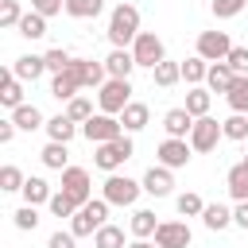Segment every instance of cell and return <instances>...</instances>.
Here are the masks:
<instances>
[{"label":"cell","mask_w":248,"mask_h":248,"mask_svg":"<svg viewBox=\"0 0 248 248\" xmlns=\"http://www.w3.org/2000/svg\"><path fill=\"white\" fill-rule=\"evenodd\" d=\"M143 190L151 194V198H167L170 190H174V174H170V167H147V174H143Z\"/></svg>","instance_id":"5bb4252c"},{"label":"cell","mask_w":248,"mask_h":248,"mask_svg":"<svg viewBox=\"0 0 248 248\" xmlns=\"http://www.w3.org/2000/svg\"><path fill=\"white\" fill-rule=\"evenodd\" d=\"M225 62L232 66V74H248V46H232Z\"/></svg>","instance_id":"f6af8a7d"},{"label":"cell","mask_w":248,"mask_h":248,"mask_svg":"<svg viewBox=\"0 0 248 248\" xmlns=\"http://www.w3.org/2000/svg\"><path fill=\"white\" fill-rule=\"evenodd\" d=\"M221 136H225V128H221V120H213V116H198L186 140H190V147H194V151H213Z\"/></svg>","instance_id":"9c48e42d"},{"label":"cell","mask_w":248,"mask_h":248,"mask_svg":"<svg viewBox=\"0 0 248 248\" xmlns=\"http://www.w3.org/2000/svg\"><path fill=\"white\" fill-rule=\"evenodd\" d=\"M12 70H16L19 81H39V78L46 74V58H43V54H19V58L12 62Z\"/></svg>","instance_id":"2e32d148"},{"label":"cell","mask_w":248,"mask_h":248,"mask_svg":"<svg viewBox=\"0 0 248 248\" xmlns=\"http://www.w3.org/2000/svg\"><path fill=\"white\" fill-rule=\"evenodd\" d=\"M43 58H46V70H50V74H62V70H66V66L74 62V58H70V50H62V46H54V50H46Z\"/></svg>","instance_id":"ee69618b"},{"label":"cell","mask_w":248,"mask_h":248,"mask_svg":"<svg viewBox=\"0 0 248 248\" xmlns=\"http://www.w3.org/2000/svg\"><path fill=\"white\" fill-rule=\"evenodd\" d=\"M62 8H66V0H31V12H39V16H46V19L58 16Z\"/></svg>","instance_id":"bcb514c9"},{"label":"cell","mask_w":248,"mask_h":248,"mask_svg":"<svg viewBox=\"0 0 248 248\" xmlns=\"http://www.w3.org/2000/svg\"><path fill=\"white\" fill-rule=\"evenodd\" d=\"M128 248H159V244H151V240H143V236H136V240H132Z\"/></svg>","instance_id":"f907efd6"},{"label":"cell","mask_w":248,"mask_h":248,"mask_svg":"<svg viewBox=\"0 0 248 248\" xmlns=\"http://www.w3.org/2000/svg\"><path fill=\"white\" fill-rule=\"evenodd\" d=\"M23 39H43L46 35V16H39V12H23V19H19V27H16Z\"/></svg>","instance_id":"d6a6232c"},{"label":"cell","mask_w":248,"mask_h":248,"mask_svg":"<svg viewBox=\"0 0 248 248\" xmlns=\"http://www.w3.org/2000/svg\"><path fill=\"white\" fill-rule=\"evenodd\" d=\"M46 248H78V236L74 232H50V240H46Z\"/></svg>","instance_id":"7dc6e473"},{"label":"cell","mask_w":248,"mask_h":248,"mask_svg":"<svg viewBox=\"0 0 248 248\" xmlns=\"http://www.w3.org/2000/svg\"><path fill=\"white\" fill-rule=\"evenodd\" d=\"M39 159H43V167H50V170H66V167H70V151H66V143H58V140H50V143L39 151Z\"/></svg>","instance_id":"4316f807"},{"label":"cell","mask_w":248,"mask_h":248,"mask_svg":"<svg viewBox=\"0 0 248 248\" xmlns=\"http://www.w3.org/2000/svg\"><path fill=\"white\" fill-rule=\"evenodd\" d=\"M140 190H143V182H136V178H128V174H108L105 178V202L108 205H136V198H140Z\"/></svg>","instance_id":"8992f818"},{"label":"cell","mask_w":248,"mask_h":248,"mask_svg":"<svg viewBox=\"0 0 248 248\" xmlns=\"http://www.w3.org/2000/svg\"><path fill=\"white\" fill-rule=\"evenodd\" d=\"M163 128H167V136H178V140H186V136H190V128H194V116L186 112V105H182V108H167V116H163Z\"/></svg>","instance_id":"d6986e66"},{"label":"cell","mask_w":248,"mask_h":248,"mask_svg":"<svg viewBox=\"0 0 248 248\" xmlns=\"http://www.w3.org/2000/svg\"><path fill=\"white\" fill-rule=\"evenodd\" d=\"M190 140H178V136H167L163 143H159V163L163 167H170V170H178V167H186L190 163Z\"/></svg>","instance_id":"7c38bea8"},{"label":"cell","mask_w":248,"mask_h":248,"mask_svg":"<svg viewBox=\"0 0 248 248\" xmlns=\"http://www.w3.org/2000/svg\"><path fill=\"white\" fill-rule=\"evenodd\" d=\"M225 186H229V194H232L236 202H248V163H244V159H240L236 167H229Z\"/></svg>","instance_id":"44dd1931"},{"label":"cell","mask_w":248,"mask_h":248,"mask_svg":"<svg viewBox=\"0 0 248 248\" xmlns=\"http://www.w3.org/2000/svg\"><path fill=\"white\" fill-rule=\"evenodd\" d=\"M151 78H155L159 89H170L174 81H182V62H167V58H163V62L151 70Z\"/></svg>","instance_id":"f1b7e54d"},{"label":"cell","mask_w":248,"mask_h":248,"mask_svg":"<svg viewBox=\"0 0 248 248\" xmlns=\"http://www.w3.org/2000/svg\"><path fill=\"white\" fill-rule=\"evenodd\" d=\"M81 136H85L89 143H108V140L124 136V124H120V116H108V112H93V116L81 124Z\"/></svg>","instance_id":"5b68a950"},{"label":"cell","mask_w":248,"mask_h":248,"mask_svg":"<svg viewBox=\"0 0 248 248\" xmlns=\"http://www.w3.org/2000/svg\"><path fill=\"white\" fill-rule=\"evenodd\" d=\"M105 8V0H66V16L74 19H97Z\"/></svg>","instance_id":"836d02e7"},{"label":"cell","mask_w":248,"mask_h":248,"mask_svg":"<svg viewBox=\"0 0 248 248\" xmlns=\"http://www.w3.org/2000/svg\"><path fill=\"white\" fill-rule=\"evenodd\" d=\"M19 19H23L19 0H4L0 4V27H19Z\"/></svg>","instance_id":"60d3db41"},{"label":"cell","mask_w":248,"mask_h":248,"mask_svg":"<svg viewBox=\"0 0 248 248\" xmlns=\"http://www.w3.org/2000/svg\"><path fill=\"white\" fill-rule=\"evenodd\" d=\"M229 50H232L229 31H202V35H198V54H202L205 62H225Z\"/></svg>","instance_id":"30bf717a"},{"label":"cell","mask_w":248,"mask_h":248,"mask_svg":"<svg viewBox=\"0 0 248 248\" xmlns=\"http://www.w3.org/2000/svg\"><path fill=\"white\" fill-rule=\"evenodd\" d=\"M74 132H78V120H70L66 112H58V116H50V120H46V136H50V140H58V143H70V140H74Z\"/></svg>","instance_id":"484cf974"},{"label":"cell","mask_w":248,"mask_h":248,"mask_svg":"<svg viewBox=\"0 0 248 248\" xmlns=\"http://www.w3.org/2000/svg\"><path fill=\"white\" fill-rule=\"evenodd\" d=\"M93 244H97V248H128V244H124V229H120V225H108V221L93 232Z\"/></svg>","instance_id":"1f68e13d"},{"label":"cell","mask_w":248,"mask_h":248,"mask_svg":"<svg viewBox=\"0 0 248 248\" xmlns=\"http://www.w3.org/2000/svg\"><path fill=\"white\" fill-rule=\"evenodd\" d=\"M23 182H27V178H23V170H19L16 163L0 167V190H4V194H12V190H23Z\"/></svg>","instance_id":"f35d334b"},{"label":"cell","mask_w":248,"mask_h":248,"mask_svg":"<svg viewBox=\"0 0 248 248\" xmlns=\"http://www.w3.org/2000/svg\"><path fill=\"white\" fill-rule=\"evenodd\" d=\"M244 163H248V155H244Z\"/></svg>","instance_id":"816d5d0a"},{"label":"cell","mask_w":248,"mask_h":248,"mask_svg":"<svg viewBox=\"0 0 248 248\" xmlns=\"http://www.w3.org/2000/svg\"><path fill=\"white\" fill-rule=\"evenodd\" d=\"M78 81H74V74L70 70H62V74H54V81H50V97H58V101H74L78 97Z\"/></svg>","instance_id":"f546056e"},{"label":"cell","mask_w":248,"mask_h":248,"mask_svg":"<svg viewBox=\"0 0 248 248\" xmlns=\"http://www.w3.org/2000/svg\"><path fill=\"white\" fill-rule=\"evenodd\" d=\"M105 70H108V78H128L136 70V54L128 46H112L108 58H105Z\"/></svg>","instance_id":"9a60e30c"},{"label":"cell","mask_w":248,"mask_h":248,"mask_svg":"<svg viewBox=\"0 0 248 248\" xmlns=\"http://www.w3.org/2000/svg\"><path fill=\"white\" fill-rule=\"evenodd\" d=\"M128 229H132V236H155V229H159V221H155V213L151 209H136L132 213V221H128Z\"/></svg>","instance_id":"4dcf8cb0"},{"label":"cell","mask_w":248,"mask_h":248,"mask_svg":"<svg viewBox=\"0 0 248 248\" xmlns=\"http://www.w3.org/2000/svg\"><path fill=\"white\" fill-rule=\"evenodd\" d=\"M244 4H248V0H213L209 8H213V16H217V19H232V16H240V12H244Z\"/></svg>","instance_id":"7bdbcfd3"},{"label":"cell","mask_w":248,"mask_h":248,"mask_svg":"<svg viewBox=\"0 0 248 248\" xmlns=\"http://www.w3.org/2000/svg\"><path fill=\"white\" fill-rule=\"evenodd\" d=\"M105 221H108V202H105V198H89V202L70 217V232H74V236H93Z\"/></svg>","instance_id":"7a4b0ae2"},{"label":"cell","mask_w":248,"mask_h":248,"mask_svg":"<svg viewBox=\"0 0 248 248\" xmlns=\"http://www.w3.org/2000/svg\"><path fill=\"white\" fill-rule=\"evenodd\" d=\"M190 240H194V232L186 221H159V229H155L159 248H190Z\"/></svg>","instance_id":"8fae6325"},{"label":"cell","mask_w":248,"mask_h":248,"mask_svg":"<svg viewBox=\"0 0 248 248\" xmlns=\"http://www.w3.org/2000/svg\"><path fill=\"white\" fill-rule=\"evenodd\" d=\"M225 101L232 112H248V74H236L232 85L225 89Z\"/></svg>","instance_id":"7402d4cb"},{"label":"cell","mask_w":248,"mask_h":248,"mask_svg":"<svg viewBox=\"0 0 248 248\" xmlns=\"http://www.w3.org/2000/svg\"><path fill=\"white\" fill-rule=\"evenodd\" d=\"M66 116H70V120H78V124H85V120L93 116V101L78 93L74 101H66Z\"/></svg>","instance_id":"74e56055"},{"label":"cell","mask_w":248,"mask_h":248,"mask_svg":"<svg viewBox=\"0 0 248 248\" xmlns=\"http://www.w3.org/2000/svg\"><path fill=\"white\" fill-rule=\"evenodd\" d=\"M132 151H136V147H132V140H128V136H116V140H108V143H97L93 163H97L101 170H108V174H112V170H120V167L132 159Z\"/></svg>","instance_id":"277c9868"},{"label":"cell","mask_w":248,"mask_h":248,"mask_svg":"<svg viewBox=\"0 0 248 248\" xmlns=\"http://www.w3.org/2000/svg\"><path fill=\"white\" fill-rule=\"evenodd\" d=\"M0 105H8V108H19L23 105V81L16 78V70H4L0 74Z\"/></svg>","instance_id":"e0dca14e"},{"label":"cell","mask_w":248,"mask_h":248,"mask_svg":"<svg viewBox=\"0 0 248 248\" xmlns=\"http://www.w3.org/2000/svg\"><path fill=\"white\" fill-rule=\"evenodd\" d=\"M232 225L248 229V202H236V209H232Z\"/></svg>","instance_id":"c3c4849f"},{"label":"cell","mask_w":248,"mask_h":248,"mask_svg":"<svg viewBox=\"0 0 248 248\" xmlns=\"http://www.w3.org/2000/svg\"><path fill=\"white\" fill-rule=\"evenodd\" d=\"M12 120H16V128H23V132H35V128H46V116H43V108L39 105H19V108H12Z\"/></svg>","instance_id":"ac0fdd59"},{"label":"cell","mask_w":248,"mask_h":248,"mask_svg":"<svg viewBox=\"0 0 248 248\" xmlns=\"http://www.w3.org/2000/svg\"><path fill=\"white\" fill-rule=\"evenodd\" d=\"M12 217H16V229H19V232H35V225H39V213H35V205H19Z\"/></svg>","instance_id":"b9f144b4"},{"label":"cell","mask_w":248,"mask_h":248,"mask_svg":"<svg viewBox=\"0 0 248 248\" xmlns=\"http://www.w3.org/2000/svg\"><path fill=\"white\" fill-rule=\"evenodd\" d=\"M232 78H236V74H232V66H229V62H209V74H205V85H209L213 93H225V89L232 85Z\"/></svg>","instance_id":"603a6c76"},{"label":"cell","mask_w":248,"mask_h":248,"mask_svg":"<svg viewBox=\"0 0 248 248\" xmlns=\"http://www.w3.org/2000/svg\"><path fill=\"white\" fill-rule=\"evenodd\" d=\"M16 140V120H0V143H12Z\"/></svg>","instance_id":"681fc988"},{"label":"cell","mask_w":248,"mask_h":248,"mask_svg":"<svg viewBox=\"0 0 248 248\" xmlns=\"http://www.w3.org/2000/svg\"><path fill=\"white\" fill-rule=\"evenodd\" d=\"M205 74H209V62H205L202 54H194V58H186V62H182V78H186L190 85H202V81H205Z\"/></svg>","instance_id":"e575fe53"},{"label":"cell","mask_w":248,"mask_h":248,"mask_svg":"<svg viewBox=\"0 0 248 248\" xmlns=\"http://www.w3.org/2000/svg\"><path fill=\"white\" fill-rule=\"evenodd\" d=\"M128 101H132V81H128V78H108V81L97 89V105H101V112H108V116H120V112L128 108Z\"/></svg>","instance_id":"3957f363"},{"label":"cell","mask_w":248,"mask_h":248,"mask_svg":"<svg viewBox=\"0 0 248 248\" xmlns=\"http://www.w3.org/2000/svg\"><path fill=\"white\" fill-rule=\"evenodd\" d=\"M19 194H23V202H27V205H43V202H50V182H46V178H39V174H31V178L23 182V190H19Z\"/></svg>","instance_id":"83f0119b"},{"label":"cell","mask_w":248,"mask_h":248,"mask_svg":"<svg viewBox=\"0 0 248 248\" xmlns=\"http://www.w3.org/2000/svg\"><path fill=\"white\" fill-rule=\"evenodd\" d=\"M93 248H97V244H93Z\"/></svg>","instance_id":"f5cc1de1"},{"label":"cell","mask_w":248,"mask_h":248,"mask_svg":"<svg viewBox=\"0 0 248 248\" xmlns=\"http://www.w3.org/2000/svg\"><path fill=\"white\" fill-rule=\"evenodd\" d=\"M147 105L143 101H128V108L120 112V124H124V132H140V128H147Z\"/></svg>","instance_id":"d4e9b609"},{"label":"cell","mask_w":248,"mask_h":248,"mask_svg":"<svg viewBox=\"0 0 248 248\" xmlns=\"http://www.w3.org/2000/svg\"><path fill=\"white\" fill-rule=\"evenodd\" d=\"M209 105H213V93L202 89V85H190V93H186V112L198 120V116H209Z\"/></svg>","instance_id":"cb8c5ba5"},{"label":"cell","mask_w":248,"mask_h":248,"mask_svg":"<svg viewBox=\"0 0 248 248\" xmlns=\"http://www.w3.org/2000/svg\"><path fill=\"white\" fill-rule=\"evenodd\" d=\"M46 205H50V213H54V217H74V213L81 209V205H78V202H74V198H70L66 190L50 194V202H46Z\"/></svg>","instance_id":"8d00e7d4"},{"label":"cell","mask_w":248,"mask_h":248,"mask_svg":"<svg viewBox=\"0 0 248 248\" xmlns=\"http://www.w3.org/2000/svg\"><path fill=\"white\" fill-rule=\"evenodd\" d=\"M62 190H66L78 205H85V202H89V170H85V167H66V170H62Z\"/></svg>","instance_id":"4fadbf2b"},{"label":"cell","mask_w":248,"mask_h":248,"mask_svg":"<svg viewBox=\"0 0 248 248\" xmlns=\"http://www.w3.org/2000/svg\"><path fill=\"white\" fill-rule=\"evenodd\" d=\"M178 213L182 217H202V209H205V202H202V194H194V190H186V194H178Z\"/></svg>","instance_id":"ab89813d"},{"label":"cell","mask_w":248,"mask_h":248,"mask_svg":"<svg viewBox=\"0 0 248 248\" xmlns=\"http://www.w3.org/2000/svg\"><path fill=\"white\" fill-rule=\"evenodd\" d=\"M202 225H205L209 232H221V229H229V225H232V209H229V205H221V202H209V205L202 209Z\"/></svg>","instance_id":"ffe728a7"},{"label":"cell","mask_w":248,"mask_h":248,"mask_svg":"<svg viewBox=\"0 0 248 248\" xmlns=\"http://www.w3.org/2000/svg\"><path fill=\"white\" fill-rule=\"evenodd\" d=\"M221 128H225V140H248V112H232L229 120H221Z\"/></svg>","instance_id":"d590c367"},{"label":"cell","mask_w":248,"mask_h":248,"mask_svg":"<svg viewBox=\"0 0 248 248\" xmlns=\"http://www.w3.org/2000/svg\"><path fill=\"white\" fill-rule=\"evenodd\" d=\"M108 43L112 46H128V43H136V35H140V8L136 4H116L112 8V16H108Z\"/></svg>","instance_id":"6da1fadb"},{"label":"cell","mask_w":248,"mask_h":248,"mask_svg":"<svg viewBox=\"0 0 248 248\" xmlns=\"http://www.w3.org/2000/svg\"><path fill=\"white\" fill-rule=\"evenodd\" d=\"M66 70L74 74V81H78L81 89H101V85L108 81V70H105V62H93V58H74Z\"/></svg>","instance_id":"ba28073f"},{"label":"cell","mask_w":248,"mask_h":248,"mask_svg":"<svg viewBox=\"0 0 248 248\" xmlns=\"http://www.w3.org/2000/svg\"><path fill=\"white\" fill-rule=\"evenodd\" d=\"M132 54H136V66H147V70H155V66L167 58L163 39H159L155 31H140V35H136V43H132Z\"/></svg>","instance_id":"52a82bcc"}]
</instances>
